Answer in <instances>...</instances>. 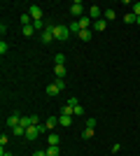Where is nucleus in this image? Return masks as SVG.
I'll return each mask as SVG.
<instances>
[{
    "instance_id": "obj_9",
    "label": "nucleus",
    "mask_w": 140,
    "mask_h": 156,
    "mask_svg": "<svg viewBox=\"0 0 140 156\" xmlns=\"http://www.w3.org/2000/svg\"><path fill=\"white\" fill-rule=\"evenodd\" d=\"M77 23H80V30H89V26H93L89 16H82V19H77Z\"/></svg>"
},
{
    "instance_id": "obj_18",
    "label": "nucleus",
    "mask_w": 140,
    "mask_h": 156,
    "mask_svg": "<svg viewBox=\"0 0 140 156\" xmlns=\"http://www.w3.org/2000/svg\"><path fill=\"white\" fill-rule=\"evenodd\" d=\"M77 37H80L82 42H89V40H91V30H80V35H77Z\"/></svg>"
},
{
    "instance_id": "obj_20",
    "label": "nucleus",
    "mask_w": 140,
    "mask_h": 156,
    "mask_svg": "<svg viewBox=\"0 0 140 156\" xmlns=\"http://www.w3.org/2000/svg\"><path fill=\"white\" fill-rule=\"evenodd\" d=\"M82 114H84V107H82V105H75L73 107V117H82Z\"/></svg>"
},
{
    "instance_id": "obj_22",
    "label": "nucleus",
    "mask_w": 140,
    "mask_h": 156,
    "mask_svg": "<svg viewBox=\"0 0 140 156\" xmlns=\"http://www.w3.org/2000/svg\"><path fill=\"white\" fill-rule=\"evenodd\" d=\"M33 33H35V28H33V26H23V37H31Z\"/></svg>"
},
{
    "instance_id": "obj_25",
    "label": "nucleus",
    "mask_w": 140,
    "mask_h": 156,
    "mask_svg": "<svg viewBox=\"0 0 140 156\" xmlns=\"http://www.w3.org/2000/svg\"><path fill=\"white\" fill-rule=\"evenodd\" d=\"M7 142H9V137H7L5 133H2V135H0V147H2V149H5V147H7Z\"/></svg>"
},
{
    "instance_id": "obj_3",
    "label": "nucleus",
    "mask_w": 140,
    "mask_h": 156,
    "mask_svg": "<svg viewBox=\"0 0 140 156\" xmlns=\"http://www.w3.org/2000/svg\"><path fill=\"white\" fill-rule=\"evenodd\" d=\"M54 40H56L54 37V26H47L45 30H42V42H45V44H52Z\"/></svg>"
},
{
    "instance_id": "obj_5",
    "label": "nucleus",
    "mask_w": 140,
    "mask_h": 156,
    "mask_svg": "<svg viewBox=\"0 0 140 156\" xmlns=\"http://www.w3.org/2000/svg\"><path fill=\"white\" fill-rule=\"evenodd\" d=\"M28 14L33 16V21H42V9L38 5H31V7H28Z\"/></svg>"
},
{
    "instance_id": "obj_26",
    "label": "nucleus",
    "mask_w": 140,
    "mask_h": 156,
    "mask_svg": "<svg viewBox=\"0 0 140 156\" xmlns=\"http://www.w3.org/2000/svg\"><path fill=\"white\" fill-rule=\"evenodd\" d=\"M131 5H133V14L140 16V2H131Z\"/></svg>"
},
{
    "instance_id": "obj_1",
    "label": "nucleus",
    "mask_w": 140,
    "mask_h": 156,
    "mask_svg": "<svg viewBox=\"0 0 140 156\" xmlns=\"http://www.w3.org/2000/svg\"><path fill=\"white\" fill-rule=\"evenodd\" d=\"M70 14H73V16H75V21L84 16V5H82L80 0H75L73 5H70Z\"/></svg>"
},
{
    "instance_id": "obj_27",
    "label": "nucleus",
    "mask_w": 140,
    "mask_h": 156,
    "mask_svg": "<svg viewBox=\"0 0 140 156\" xmlns=\"http://www.w3.org/2000/svg\"><path fill=\"white\" fill-rule=\"evenodd\" d=\"M7 49H9V44H7V42H0V54H7Z\"/></svg>"
},
{
    "instance_id": "obj_12",
    "label": "nucleus",
    "mask_w": 140,
    "mask_h": 156,
    "mask_svg": "<svg viewBox=\"0 0 140 156\" xmlns=\"http://www.w3.org/2000/svg\"><path fill=\"white\" fill-rule=\"evenodd\" d=\"M105 28H107V21H105V19H98V21H93V30L103 33Z\"/></svg>"
},
{
    "instance_id": "obj_2",
    "label": "nucleus",
    "mask_w": 140,
    "mask_h": 156,
    "mask_svg": "<svg viewBox=\"0 0 140 156\" xmlns=\"http://www.w3.org/2000/svg\"><path fill=\"white\" fill-rule=\"evenodd\" d=\"M54 37L56 40H68L70 37V28L68 26H54Z\"/></svg>"
},
{
    "instance_id": "obj_32",
    "label": "nucleus",
    "mask_w": 140,
    "mask_h": 156,
    "mask_svg": "<svg viewBox=\"0 0 140 156\" xmlns=\"http://www.w3.org/2000/svg\"><path fill=\"white\" fill-rule=\"evenodd\" d=\"M0 156H12V154H9V151H5V149H2V151H0Z\"/></svg>"
},
{
    "instance_id": "obj_11",
    "label": "nucleus",
    "mask_w": 140,
    "mask_h": 156,
    "mask_svg": "<svg viewBox=\"0 0 140 156\" xmlns=\"http://www.w3.org/2000/svg\"><path fill=\"white\" fill-rule=\"evenodd\" d=\"M59 93H61V89H59V86H56V82H54V84H49V86H47V96H49V98L59 96Z\"/></svg>"
},
{
    "instance_id": "obj_33",
    "label": "nucleus",
    "mask_w": 140,
    "mask_h": 156,
    "mask_svg": "<svg viewBox=\"0 0 140 156\" xmlns=\"http://www.w3.org/2000/svg\"><path fill=\"white\" fill-rule=\"evenodd\" d=\"M135 26H140V16H135Z\"/></svg>"
},
{
    "instance_id": "obj_24",
    "label": "nucleus",
    "mask_w": 140,
    "mask_h": 156,
    "mask_svg": "<svg viewBox=\"0 0 140 156\" xmlns=\"http://www.w3.org/2000/svg\"><path fill=\"white\" fill-rule=\"evenodd\" d=\"M61 110H63V114H70V117H73V105H68V103H66Z\"/></svg>"
},
{
    "instance_id": "obj_28",
    "label": "nucleus",
    "mask_w": 140,
    "mask_h": 156,
    "mask_svg": "<svg viewBox=\"0 0 140 156\" xmlns=\"http://www.w3.org/2000/svg\"><path fill=\"white\" fill-rule=\"evenodd\" d=\"M54 61H56V65H59V63H66V58H63V54H56V58H54Z\"/></svg>"
},
{
    "instance_id": "obj_7",
    "label": "nucleus",
    "mask_w": 140,
    "mask_h": 156,
    "mask_svg": "<svg viewBox=\"0 0 140 156\" xmlns=\"http://www.w3.org/2000/svg\"><path fill=\"white\" fill-rule=\"evenodd\" d=\"M47 142H49V147H61V137L56 135V133H49V135H47Z\"/></svg>"
},
{
    "instance_id": "obj_6",
    "label": "nucleus",
    "mask_w": 140,
    "mask_h": 156,
    "mask_svg": "<svg viewBox=\"0 0 140 156\" xmlns=\"http://www.w3.org/2000/svg\"><path fill=\"white\" fill-rule=\"evenodd\" d=\"M5 124L9 126V128H14V126H19V124H21V117L16 114V112H14V114H9V117L5 119Z\"/></svg>"
},
{
    "instance_id": "obj_15",
    "label": "nucleus",
    "mask_w": 140,
    "mask_h": 156,
    "mask_svg": "<svg viewBox=\"0 0 140 156\" xmlns=\"http://www.w3.org/2000/svg\"><path fill=\"white\" fill-rule=\"evenodd\" d=\"M21 23H23V26H33V16H31L28 12H23L21 14Z\"/></svg>"
},
{
    "instance_id": "obj_4",
    "label": "nucleus",
    "mask_w": 140,
    "mask_h": 156,
    "mask_svg": "<svg viewBox=\"0 0 140 156\" xmlns=\"http://www.w3.org/2000/svg\"><path fill=\"white\" fill-rule=\"evenodd\" d=\"M100 14H103V9H100L98 5H91V7H89V14H87V16H89V19H93V21H98Z\"/></svg>"
},
{
    "instance_id": "obj_29",
    "label": "nucleus",
    "mask_w": 140,
    "mask_h": 156,
    "mask_svg": "<svg viewBox=\"0 0 140 156\" xmlns=\"http://www.w3.org/2000/svg\"><path fill=\"white\" fill-rule=\"evenodd\" d=\"M87 128H96V119H87Z\"/></svg>"
},
{
    "instance_id": "obj_17",
    "label": "nucleus",
    "mask_w": 140,
    "mask_h": 156,
    "mask_svg": "<svg viewBox=\"0 0 140 156\" xmlns=\"http://www.w3.org/2000/svg\"><path fill=\"white\" fill-rule=\"evenodd\" d=\"M114 16H117V12H114V9H105V12H103V19H105V21H112Z\"/></svg>"
},
{
    "instance_id": "obj_21",
    "label": "nucleus",
    "mask_w": 140,
    "mask_h": 156,
    "mask_svg": "<svg viewBox=\"0 0 140 156\" xmlns=\"http://www.w3.org/2000/svg\"><path fill=\"white\" fill-rule=\"evenodd\" d=\"M82 137H84V140H91L93 137V128H84L82 130Z\"/></svg>"
},
{
    "instance_id": "obj_8",
    "label": "nucleus",
    "mask_w": 140,
    "mask_h": 156,
    "mask_svg": "<svg viewBox=\"0 0 140 156\" xmlns=\"http://www.w3.org/2000/svg\"><path fill=\"white\" fill-rule=\"evenodd\" d=\"M54 72H56V79H63V77H66V63L54 65Z\"/></svg>"
},
{
    "instance_id": "obj_19",
    "label": "nucleus",
    "mask_w": 140,
    "mask_h": 156,
    "mask_svg": "<svg viewBox=\"0 0 140 156\" xmlns=\"http://www.w3.org/2000/svg\"><path fill=\"white\" fill-rule=\"evenodd\" d=\"M68 28H70V33H75V35H80V23H77V21H73V23H68Z\"/></svg>"
},
{
    "instance_id": "obj_13",
    "label": "nucleus",
    "mask_w": 140,
    "mask_h": 156,
    "mask_svg": "<svg viewBox=\"0 0 140 156\" xmlns=\"http://www.w3.org/2000/svg\"><path fill=\"white\" fill-rule=\"evenodd\" d=\"M59 124H61V126H66V128H68V126L73 124V117H70V114H61V119H59Z\"/></svg>"
},
{
    "instance_id": "obj_16",
    "label": "nucleus",
    "mask_w": 140,
    "mask_h": 156,
    "mask_svg": "<svg viewBox=\"0 0 140 156\" xmlns=\"http://www.w3.org/2000/svg\"><path fill=\"white\" fill-rule=\"evenodd\" d=\"M47 156H61V147H47Z\"/></svg>"
},
{
    "instance_id": "obj_31",
    "label": "nucleus",
    "mask_w": 140,
    "mask_h": 156,
    "mask_svg": "<svg viewBox=\"0 0 140 156\" xmlns=\"http://www.w3.org/2000/svg\"><path fill=\"white\" fill-rule=\"evenodd\" d=\"M33 156H47V151H42V149H38V151H35V154Z\"/></svg>"
},
{
    "instance_id": "obj_23",
    "label": "nucleus",
    "mask_w": 140,
    "mask_h": 156,
    "mask_svg": "<svg viewBox=\"0 0 140 156\" xmlns=\"http://www.w3.org/2000/svg\"><path fill=\"white\" fill-rule=\"evenodd\" d=\"M124 21H126V23H135V14H133V12H128L126 16H124Z\"/></svg>"
},
{
    "instance_id": "obj_30",
    "label": "nucleus",
    "mask_w": 140,
    "mask_h": 156,
    "mask_svg": "<svg viewBox=\"0 0 140 156\" xmlns=\"http://www.w3.org/2000/svg\"><path fill=\"white\" fill-rule=\"evenodd\" d=\"M56 86H59L61 91H63V89H66V82H63V79H56Z\"/></svg>"
},
{
    "instance_id": "obj_10",
    "label": "nucleus",
    "mask_w": 140,
    "mask_h": 156,
    "mask_svg": "<svg viewBox=\"0 0 140 156\" xmlns=\"http://www.w3.org/2000/svg\"><path fill=\"white\" fill-rule=\"evenodd\" d=\"M56 126H59V117H49V119L45 121V128H47V130H54Z\"/></svg>"
},
{
    "instance_id": "obj_14",
    "label": "nucleus",
    "mask_w": 140,
    "mask_h": 156,
    "mask_svg": "<svg viewBox=\"0 0 140 156\" xmlns=\"http://www.w3.org/2000/svg\"><path fill=\"white\" fill-rule=\"evenodd\" d=\"M12 135H16V137H21V135H23V137H26V128H23V126H14V128H12Z\"/></svg>"
}]
</instances>
